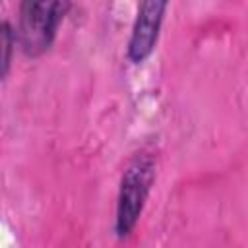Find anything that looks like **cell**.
<instances>
[{
  "instance_id": "6da1fadb",
  "label": "cell",
  "mask_w": 248,
  "mask_h": 248,
  "mask_svg": "<svg viewBox=\"0 0 248 248\" xmlns=\"http://www.w3.org/2000/svg\"><path fill=\"white\" fill-rule=\"evenodd\" d=\"M70 6L72 0H21L16 39L27 56H41L50 48Z\"/></svg>"
},
{
  "instance_id": "7a4b0ae2",
  "label": "cell",
  "mask_w": 248,
  "mask_h": 248,
  "mask_svg": "<svg viewBox=\"0 0 248 248\" xmlns=\"http://www.w3.org/2000/svg\"><path fill=\"white\" fill-rule=\"evenodd\" d=\"M153 182H155V159L145 153L136 155L128 163L120 180V190H118L114 229L120 238L128 236L134 231Z\"/></svg>"
},
{
  "instance_id": "3957f363",
  "label": "cell",
  "mask_w": 248,
  "mask_h": 248,
  "mask_svg": "<svg viewBox=\"0 0 248 248\" xmlns=\"http://www.w3.org/2000/svg\"><path fill=\"white\" fill-rule=\"evenodd\" d=\"M167 8L169 0H140L128 41V58L134 64H141L155 50Z\"/></svg>"
}]
</instances>
